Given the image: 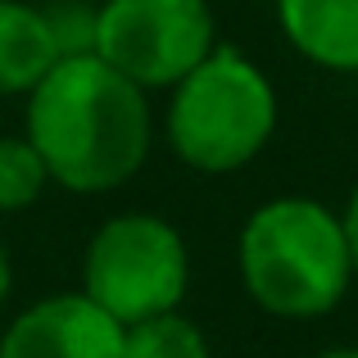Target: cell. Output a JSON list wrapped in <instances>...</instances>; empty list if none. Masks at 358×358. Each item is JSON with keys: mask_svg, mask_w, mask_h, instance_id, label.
Wrapping results in <instances>:
<instances>
[{"mask_svg": "<svg viewBox=\"0 0 358 358\" xmlns=\"http://www.w3.org/2000/svg\"><path fill=\"white\" fill-rule=\"evenodd\" d=\"M277 27L299 59L358 73V0H277Z\"/></svg>", "mask_w": 358, "mask_h": 358, "instance_id": "7", "label": "cell"}, {"mask_svg": "<svg viewBox=\"0 0 358 358\" xmlns=\"http://www.w3.org/2000/svg\"><path fill=\"white\" fill-rule=\"evenodd\" d=\"M277 87L241 55L218 45L195 73H186L164 105V141L177 164L204 177H227L250 168L277 131Z\"/></svg>", "mask_w": 358, "mask_h": 358, "instance_id": "3", "label": "cell"}, {"mask_svg": "<svg viewBox=\"0 0 358 358\" xmlns=\"http://www.w3.org/2000/svg\"><path fill=\"white\" fill-rule=\"evenodd\" d=\"M341 227H345V241H350V263H354V281H358V186L350 191V204L341 209Z\"/></svg>", "mask_w": 358, "mask_h": 358, "instance_id": "12", "label": "cell"}, {"mask_svg": "<svg viewBox=\"0 0 358 358\" xmlns=\"http://www.w3.org/2000/svg\"><path fill=\"white\" fill-rule=\"evenodd\" d=\"M218 50V18L209 0H100L96 59L131 87L173 91Z\"/></svg>", "mask_w": 358, "mask_h": 358, "instance_id": "5", "label": "cell"}, {"mask_svg": "<svg viewBox=\"0 0 358 358\" xmlns=\"http://www.w3.org/2000/svg\"><path fill=\"white\" fill-rule=\"evenodd\" d=\"M122 358H209V336L195 317L159 313L150 322L122 327Z\"/></svg>", "mask_w": 358, "mask_h": 358, "instance_id": "9", "label": "cell"}, {"mask_svg": "<svg viewBox=\"0 0 358 358\" xmlns=\"http://www.w3.org/2000/svg\"><path fill=\"white\" fill-rule=\"evenodd\" d=\"M50 186L41 155L27 136H0V213H23Z\"/></svg>", "mask_w": 358, "mask_h": 358, "instance_id": "10", "label": "cell"}, {"mask_svg": "<svg viewBox=\"0 0 358 358\" xmlns=\"http://www.w3.org/2000/svg\"><path fill=\"white\" fill-rule=\"evenodd\" d=\"M191 286L186 236L150 209H127L105 218L82 254V295L118 327L177 313Z\"/></svg>", "mask_w": 358, "mask_h": 358, "instance_id": "4", "label": "cell"}, {"mask_svg": "<svg viewBox=\"0 0 358 358\" xmlns=\"http://www.w3.org/2000/svg\"><path fill=\"white\" fill-rule=\"evenodd\" d=\"M23 136L41 155L50 186L109 195L145 168L155 145L150 96L96 55L59 59L23 100Z\"/></svg>", "mask_w": 358, "mask_h": 358, "instance_id": "1", "label": "cell"}, {"mask_svg": "<svg viewBox=\"0 0 358 358\" xmlns=\"http://www.w3.org/2000/svg\"><path fill=\"white\" fill-rule=\"evenodd\" d=\"M236 272L263 313L286 322L327 317L354 286L341 213L308 195L263 200L236 236Z\"/></svg>", "mask_w": 358, "mask_h": 358, "instance_id": "2", "label": "cell"}, {"mask_svg": "<svg viewBox=\"0 0 358 358\" xmlns=\"http://www.w3.org/2000/svg\"><path fill=\"white\" fill-rule=\"evenodd\" d=\"M59 64V45L32 0H0V96H32Z\"/></svg>", "mask_w": 358, "mask_h": 358, "instance_id": "8", "label": "cell"}, {"mask_svg": "<svg viewBox=\"0 0 358 358\" xmlns=\"http://www.w3.org/2000/svg\"><path fill=\"white\" fill-rule=\"evenodd\" d=\"M0 358H122V327L82 290H59L9 317Z\"/></svg>", "mask_w": 358, "mask_h": 358, "instance_id": "6", "label": "cell"}, {"mask_svg": "<svg viewBox=\"0 0 358 358\" xmlns=\"http://www.w3.org/2000/svg\"><path fill=\"white\" fill-rule=\"evenodd\" d=\"M9 290H14V259H9V250H5V241H0V308H5V299H9Z\"/></svg>", "mask_w": 358, "mask_h": 358, "instance_id": "13", "label": "cell"}, {"mask_svg": "<svg viewBox=\"0 0 358 358\" xmlns=\"http://www.w3.org/2000/svg\"><path fill=\"white\" fill-rule=\"evenodd\" d=\"M41 9H45L50 32H55V45H59V59L96 50V18H100L96 0H50Z\"/></svg>", "mask_w": 358, "mask_h": 358, "instance_id": "11", "label": "cell"}, {"mask_svg": "<svg viewBox=\"0 0 358 358\" xmlns=\"http://www.w3.org/2000/svg\"><path fill=\"white\" fill-rule=\"evenodd\" d=\"M313 358H358V345H336V350H322Z\"/></svg>", "mask_w": 358, "mask_h": 358, "instance_id": "14", "label": "cell"}]
</instances>
